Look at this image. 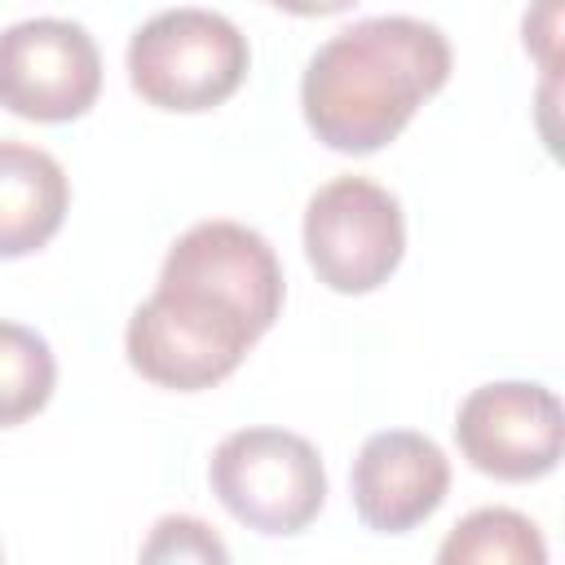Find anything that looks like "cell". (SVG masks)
Segmentation results:
<instances>
[{
	"label": "cell",
	"mask_w": 565,
	"mask_h": 565,
	"mask_svg": "<svg viewBox=\"0 0 565 565\" xmlns=\"http://www.w3.org/2000/svg\"><path fill=\"white\" fill-rule=\"evenodd\" d=\"M282 309V265L265 234L238 221H199L163 256L159 287L128 318V366L177 393L238 371Z\"/></svg>",
	"instance_id": "6da1fadb"
},
{
	"label": "cell",
	"mask_w": 565,
	"mask_h": 565,
	"mask_svg": "<svg viewBox=\"0 0 565 565\" xmlns=\"http://www.w3.org/2000/svg\"><path fill=\"white\" fill-rule=\"evenodd\" d=\"M450 79V40L406 13L362 18L335 31L305 66L300 106L313 137L340 154L388 146Z\"/></svg>",
	"instance_id": "7a4b0ae2"
},
{
	"label": "cell",
	"mask_w": 565,
	"mask_h": 565,
	"mask_svg": "<svg viewBox=\"0 0 565 565\" xmlns=\"http://www.w3.org/2000/svg\"><path fill=\"white\" fill-rule=\"evenodd\" d=\"M247 35L212 9H163L128 40V84L141 102L177 115L212 110L247 79Z\"/></svg>",
	"instance_id": "3957f363"
},
{
	"label": "cell",
	"mask_w": 565,
	"mask_h": 565,
	"mask_svg": "<svg viewBox=\"0 0 565 565\" xmlns=\"http://www.w3.org/2000/svg\"><path fill=\"white\" fill-rule=\"evenodd\" d=\"M216 503L256 534H300L327 503V468L300 433L238 428L207 463Z\"/></svg>",
	"instance_id": "277c9868"
},
{
	"label": "cell",
	"mask_w": 565,
	"mask_h": 565,
	"mask_svg": "<svg viewBox=\"0 0 565 565\" xmlns=\"http://www.w3.org/2000/svg\"><path fill=\"white\" fill-rule=\"evenodd\" d=\"M402 203L371 177H335L305 207V256L340 296H366L402 265Z\"/></svg>",
	"instance_id": "5b68a950"
},
{
	"label": "cell",
	"mask_w": 565,
	"mask_h": 565,
	"mask_svg": "<svg viewBox=\"0 0 565 565\" xmlns=\"http://www.w3.org/2000/svg\"><path fill=\"white\" fill-rule=\"evenodd\" d=\"M102 93V53L79 22L26 18L0 31V106L18 119L66 124Z\"/></svg>",
	"instance_id": "8992f818"
},
{
	"label": "cell",
	"mask_w": 565,
	"mask_h": 565,
	"mask_svg": "<svg viewBox=\"0 0 565 565\" xmlns=\"http://www.w3.org/2000/svg\"><path fill=\"white\" fill-rule=\"evenodd\" d=\"M455 441L459 455L494 481H539L561 463V397L530 380L481 384L455 415Z\"/></svg>",
	"instance_id": "52a82bcc"
},
{
	"label": "cell",
	"mask_w": 565,
	"mask_h": 565,
	"mask_svg": "<svg viewBox=\"0 0 565 565\" xmlns=\"http://www.w3.org/2000/svg\"><path fill=\"white\" fill-rule=\"evenodd\" d=\"M353 512L375 534H406L428 521L450 490V459L411 428L371 433L353 459Z\"/></svg>",
	"instance_id": "ba28073f"
},
{
	"label": "cell",
	"mask_w": 565,
	"mask_h": 565,
	"mask_svg": "<svg viewBox=\"0 0 565 565\" xmlns=\"http://www.w3.org/2000/svg\"><path fill=\"white\" fill-rule=\"evenodd\" d=\"M71 181L62 163L26 141H0V260L40 252L66 221Z\"/></svg>",
	"instance_id": "9c48e42d"
},
{
	"label": "cell",
	"mask_w": 565,
	"mask_h": 565,
	"mask_svg": "<svg viewBox=\"0 0 565 565\" xmlns=\"http://www.w3.org/2000/svg\"><path fill=\"white\" fill-rule=\"evenodd\" d=\"M441 565H543L547 547L530 516L512 508H477L468 512L450 539L437 547Z\"/></svg>",
	"instance_id": "30bf717a"
},
{
	"label": "cell",
	"mask_w": 565,
	"mask_h": 565,
	"mask_svg": "<svg viewBox=\"0 0 565 565\" xmlns=\"http://www.w3.org/2000/svg\"><path fill=\"white\" fill-rule=\"evenodd\" d=\"M57 362L44 335L0 318V428L40 415L53 397Z\"/></svg>",
	"instance_id": "8fae6325"
},
{
	"label": "cell",
	"mask_w": 565,
	"mask_h": 565,
	"mask_svg": "<svg viewBox=\"0 0 565 565\" xmlns=\"http://www.w3.org/2000/svg\"><path fill=\"white\" fill-rule=\"evenodd\" d=\"M141 561H230L225 543L194 516H163L141 547Z\"/></svg>",
	"instance_id": "7c38bea8"
},
{
	"label": "cell",
	"mask_w": 565,
	"mask_h": 565,
	"mask_svg": "<svg viewBox=\"0 0 565 565\" xmlns=\"http://www.w3.org/2000/svg\"><path fill=\"white\" fill-rule=\"evenodd\" d=\"M525 49L539 57L547 75H556V49H561V0H534L525 13Z\"/></svg>",
	"instance_id": "4fadbf2b"
},
{
	"label": "cell",
	"mask_w": 565,
	"mask_h": 565,
	"mask_svg": "<svg viewBox=\"0 0 565 565\" xmlns=\"http://www.w3.org/2000/svg\"><path fill=\"white\" fill-rule=\"evenodd\" d=\"M269 4L287 9V13H300V18H327V13H340V9H349L353 0H269Z\"/></svg>",
	"instance_id": "5bb4252c"
}]
</instances>
